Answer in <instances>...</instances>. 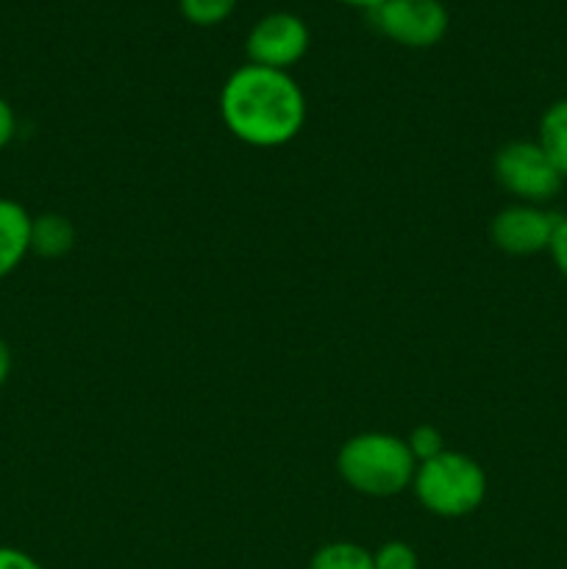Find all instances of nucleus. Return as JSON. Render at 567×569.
<instances>
[{
	"mask_svg": "<svg viewBox=\"0 0 567 569\" xmlns=\"http://www.w3.org/2000/svg\"><path fill=\"white\" fill-rule=\"evenodd\" d=\"M220 114L239 142L281 148L304 131L306 94L289 72L248 61L222 83Z\"/></svg>",
	"mask_w": 567,
	"mask_h": 569,
	"instance_id": "1",
	"label": "nucleus"
},
{
	"mask_svg": "<svg viewBox=\"0 0 567 569\" xmlns=\"http://www.w3.org/2000/svg\"><path fill=\"white\" fill-rule=\"evenodd\" d=\"M337 470L354 492L367 495V498H392L411 487L417 461L406 439L367 431L356 433L342 445L337 456Z\"/></svg>",
	"mask_w": 567,
	"mask_h": 569,
	"instance_id": "2",
	"label": "nucleus"
},
{
	"mask_svg": "<svg viewBox=\"0 0 567 569\" xmlns=\"http://www.w3.org/2000/svg\"><path fill=\"white\" fill-rule=\"evenodd\" d=\"M411 489L431 515L456 520V517L472 515L484 503L487 472L470 456L442 450L434 459L417 465Z\"/></svg>",
	"mask_w": 567,
	"mask_h": 569,
	"instance_id": "3",
	"label": "nucleus"
},
{
	"mask_svg": "<svg viewBox=\"0 0 567 569\" xmlns=\"http://www.w3.org/2000/svg\"><path fill=\"white\" fill-rule=\"evenodd\" d=\"M495 178L506 192L520 198V203L545 206L561 192V172L548 159L539 142L517 139L495 153Z\"/></svg>",
	"mask_w": 567,
	"mask_h": 569,
	"instance_id": "4",
	"label": "nucleus"
},
{
	"mask_svg": "<svg viewBox=\"0 0 567 569\" xmlns=\"http://www.w3.org/2000/svg\"><path fill=\"white\" fill-rule=\"evenodd\" d=\"M370 20L384 37L404 48H434L450 26L442 0H384L370 11Z\"/></svg>",
	"mask_w": 567,
	"mask_h": 569,
	"instance_id": "5",
	"label": "nucleus"
},
{
	"mask_svg": "<svg viewBox=\"0 0 567 569\" xmlns=\"http://www.w3.org/2000/svg\"><path fill=\"white\" fill-rule=\"evenodd\" d=\"M309 26L292 11H270L253 22L245 39L250 64L289 72L309 50Z\"/></svg>",
	"mask_w": 567,
	"mask_h": 569,
	"instance_id": "6",
	"label": "nucleus"
},
{
	"mask_svg": "<svg viewBox=\"0 0 567 569\" xmlns=\"http://www.w3.org/2000/svg\"><path fill=\"white\" fill-rule=\"evenodd\" d=\"M556 226H559V214L548 211L545 206L515 203L495 214L489 233H493L495 248L504 253L534 256L550 248Z\"/></svg>",
	"mask_w": 567,
	"mask_h": 569,
	"instance_id": "7",
	"label": "nucleus"
},
{
	"mask_svg": "<svg viewBox=\"0 0 567 569\" xmlns=\"http://www.w3.org/2000/svg\"><path fill=\"white\" fill-rule=\"evenodd\" d=\"M33 217L22 203L0 198V281L9 278L31 253Z\"/></svg>",
	"mask_w": 567,
	"mask_h": 569,
	"instance_id": "8",
	"label": "nucleus"
},
{
	"mask_svg": "<svg viewBox=\"0 0 567 569\" xmlns=\"http://www.w3.org/2000/svg\"><path fill=\"white\" fill-rule=\"evenodd\" d=\"M76 244V228L64 214H39L31 222V253L42 259H61Z\"/></svg>",
	"mask_w": 567,
	"mask_h": 569,
	"instance_id": "9",
	"label": "nucleus"
},
{
	"mask_svg": "<svg viewBox=\"0 0 567 569\" xmlns=\"http://www.w3.org/2000/svg\"><path fill=\"white\" fill-rule=\"evenodd\" d=\"M537 142L567 181V98L556 100L554 106L545 109L543 120H539Z\"/></svg>",
	"mask_w": 567,
	"mask_h": 569,
	"instance_id": "10",
	"label": "nucleus"
},
{
	"mask_svg": "<svg viewBox=\"0 0 567 569\" xmlns=\"http://www.w3.org/2000/svg\"><path fill=\"white\" fill-rule=\"evenodd\" d=\"M309 569H376L372 553L356 542H331L322 545L311 556Z\"/></svg>",
	"mask_w": 567,
	"mask_h": 569,
	"instance_id": "11",
	"label": "nucleus"
},
{
	"mask_svg": "<svg viewBox=\"0 0 567 569\" xmlns=\"http://www.w3.org/2000/svg\"><path fill=\"white\" fill-rule=\"evenodd\" d=\"M237 3L239 0H178V9H181V14L192 26L209 28L228 20L233 14V9H237Z\"/></svg>",
	"mask_w": 567,
	"mask_h": 569,
	"instance_id": "12",
	"label": "nucleus"
},
{
	"mask_svg": "<svg viewBox=\"0 0 567 569\" xmlns=\"http://www.w3.org/2000/svg\"><path fill=\"white\" fill-rule=\"evenodd\" d=\"M372 565L376 569H420L415 548L406 542H384L372 553Z\"/></svg>",
	"mask_w": 567,
	"mask_h": 569,
	"instance_id": "13",
	"label": "nucleus"
},
{
	"mask_svg": "<svg viewBox=\"0 0 567 569\" xmlns=\"http://www.w3.org/2000/svg\"><path fill=\"white\" fill-rule=\"evenodd\" d=\"M406 445H409V450H411V456H415L417 465L434 459V456H439L445 450L442 433H439V428H434V426H417L415 431L409 433V439H406Z\"/></svg>",
	"mask_w": 567,
	"mask_h": 569,
	"instance_id": "14",
	"label": "nucleus"
},
{
	"mask_svg": "<svg viewBox=\"0 0 567 569\" xmlns=\"http://www.w3.org/2000/svg\"><path fill=\"white\" fill-rule=\"evenodd\" d=\"M548 253L554 259L556 270L567 278V217H559V226H556L554 239H550Z\"/></svg>",
	"mask_w": 567,
	"mask_h": 569,
	"instance_id": "15",
	"label": "nucleus"
},
{
	"mask_svg": "<svg viewBox=\"0 0 567 569\" xmlns=\"http://www.w3.org/2000/svg\"><path fill=\"white\" fill-rule=\"evenodd\" d=\"M17 137V114L6 98H0V150L9 148Z\"/></svg>",
	"mask_w": 567,
	"mask_h": 569,
	"instance_id": "16",
	"label": "nucleus"
},
{
	"mask_svg": "<svg viewBox=\"0 0 567 569\" xmlns=\"http://www.w3.org/2000/svg\"><path fill=\"white\" fill-rule=\"evenodd\" d=\"M0 569H44L33 556L17 548H0Z\"/></svg>",
	"mask_w": 567,
	"mask_h": 569,
	"instance_id": "17",
	"label": "nucleus"
},
{
	"mask_svg": "<svg viewBox=\"0 0 567 569\" xmlns=\"http://www.w3.org/2000/svg\"><path fill=\"white\" fill-rule=\"evenodd\" d=\"M11 365H14V361H11V348L6 345V339H0V389H3L6 381H9Z\"/></svg>",
	"mask_w": 567,
	"mask_h": 569,
	"instance_id": "18",
	"label": "nucleus"
},
{
	"mask_svg": "<svg viewBox=\"0 0 567 569\" xmlns=\"http://www.w3.org/2000/svg\"><path fill=\"white\" fill-rule=\"evenodd\" d=\"M339 3L354 6V9H365L367 14H370V11H372V9H378V6H381L384 0H339Z\"/></svg>",
	"mask_w": 567,
	"mask_h": 569,
	"instance_id": "19",
	"label": "nucleus"
}]
</instances>
